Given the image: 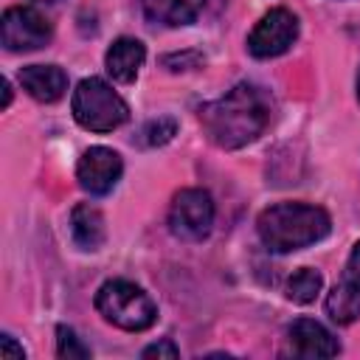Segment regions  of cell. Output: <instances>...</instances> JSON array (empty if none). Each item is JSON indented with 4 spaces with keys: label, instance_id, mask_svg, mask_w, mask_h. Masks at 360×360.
I'll return each mask as SVG.
<instances>
[{
    "label": "cell",
    "instance_id": "3957f363",
    "mask_svg": "<svg viewBox=\"0 0 360 360\" xmlns=\"http://www.w3.org/2000/svg\"><path fill=\"white\" fill-rule=\"evenodd\" d=\"M98 315L124 329V332H146L158 321V307L143 287L127 278H110L96 292Z\"/></svg>",
    "mask_w": 360,
    "mask_h": 360
},
{
    "label": "cell",
    "instance_id": "6da1fadb",
    "mask_svg": "<svg viewBox=\"0 0 360 360\" xmlns=\"http://www.w3.org/2000/svg\"><path fill=\"white\" fill-rule=\"evenodd\" d=\"M270 115V93L253 82H239L217 101L200 107L202 132L219 149H242L253 143L267 129Z\"/></svg>",
    "mask_w": 360,
    "mask_h": 360
},
{
    "label": "cell",
    "instance_id": "7c38bea8",
    "mask_svg": "<svg viewBox=\"0 0 360 360\" xmlns=\"http://www.w3.org/2000/svg\"><path fill=\"white\" fill-rule=\"evenodd\" d=\"M70 233H73V242L82 250H98L107 239L104 214L93 202H79L70 211Z\"/></svg>",
    "mask_w": 360,
    "mask_h": 360
},
{
    "label": "cell",
    "instance_id": "4fadbf2b",
    "mask_svg": "<svg viewBox=\"0 0 360 360\" xmlns=\"http://www.w3.org/2000/svg\"><path fill=\"white\" fill-rule=\"evenodd\" d=\"M205 0H143V14L155 25L180 28L197 20Z\"/></svg>",
    "mask_w": 360,
    "mask_h": 360
},
{
    "label": "cell",
    "instance_id": "44dd1931",
    "mask_svg": "<svg viewBox=\"0 0 360 360\" xmlns=\"http://www.w3.org/2000/svg\"><path fill=\"white\" fill-rule=\"evenodd\" d=\"M0 357H3V360H22V357H25V349H22L11 335H3V338H0Z\"/></svg>",
    "mask_w": 360,
    "mask_h": 360
},
{
    "label": "cell",
    "instance_id": "cb8c5ba5",
    "mask_svg": "<svg viewBox=\"0 0 360 360\" xmlns=\"http://www.w3.org/2000/svg\"><path fill=\"white\" fill-rule=\"evenodd\" d=\"M37 3H59V0H37Z\"/></svg>",
    "mask_w": 360,
    "mask_h": 360
},
{
    "label": "cell",
    "instance_id": "9c48e42d",
    "mask_svg": "<svg viewBox=\"0 0 360 360\" xmlns=\"http://www.w3.org/2000/svg\"><path fill=\"white\" fill-rule=\"evenodd\" d=\"M287 346L295 357H335L340 352L332 332L312 318H298L287 326Z\"/></svg>",
    "mask_w": 360,
    "mask_h": 360
},
{
    "label": "cell",
    "instance_id": "7a4b0ae2",
    "mask_svg": "<svg viewBox=\"0 0 360 360\" xmlns=\"http://www.w3.org/2000/svg\"><path fill=\"white\" fill-rule=\"evenodd\" d=\"M256 231L273 253H292L321 242L332 231V219L312 202H276L259 214Z\"/></svg>",
    "mask_w": 360,
    "mask_h": 360
},
{
    "label": "cell",
    "instance_id": "e0dca14e",
    "mask_svg": "<svg viewBox=\"0 0 360 360\" xmlns=\"http://www.w3.org/2000/svg\"><path fill=\"white\" fill-rule=\"evenodd\" d=\"M56 354L62 360H84V357H90V349L82 343V338L70 326L59 323L56 326Z\"/></svg>",
    "mask_w": 360,
    "mask_h": 360
},
{
    "label": "cell",
    "instance_id": "8fae6325",
    "mask_svg": "<svg viewBox=\"0 0 360 360\" xmlns=\"http://www.w3.org/2000/svg\"><path fill=\"white\" fill-rule=\"evenodd\" d=\"M143 59H146V48L141 39L135 37H118L107 53H104V65H107V73L121 82V84H129L138 79L141 68H143Z\"/></svg>",
    "mask_w": 360,
    "mask_h": 360
},
{
    "label": "cell",
    "instance_id": "5b68a950",
    "mask_svg": "<svg viewBox=\"0 0 360 360\" xmlns=\"http://www.w3.org/2000/svg\"><path fill=\"white\" fill-rule=\"evenodd\" d=\"M214 200L205 188H180L169 205V231L177 239L200 242L214 228Z\"/></svg>",
    "mask_w": 360,
    "mask_h": 360
},
{
    "label": "cell",
    "instance_id": "5bb4252c",
    "mask_svg": "<svg viewBox=\"0 0 360 360\" xmlns=\"http://www.w3.org/2000/svg\"><path fill=\"white\" fill-rule=\"evenodd\" d=\"M326 315L338 326H349L360 318V290H354L346 278L338 281L326 295Z\"/></svg>",
    "mask_w": 360,
    "mask_h": 360
},
{
    "label": "cell",
    "instance_id": "d6986e66",
    "mask_svg": "<svg viewBox=\"0 0 360 360\" xmlns=\"http://www.w3.org/2000/svg\"><path fill=\"white\" fill-rule=\"evenodd\" d=\"M343 278H346L354 290H360V239L354 242V248H352V253H349V259H346V273H343Z\"/></svg>",
    "mask_w": 360,
    "mask_h": 360
},
{
    "label": "cell",
    "instance_id": "8992f818",
    "mask_svg": "<svg viewBox=\"0 0 360 360\" xmlns=\"http://www.w3.org/2000/svg\"><path fill=\"white\" fill-rule=\"evenodd\" d=\"M53 37L51 20L34 6H11L0 17V42L11 53H25L48 45Z\"/></svg>",
    "mask_w": 360,
    "mask_h": 360
},
{
    "label": "cell",
    "instance_id": "ac0fdd59",
    "mask_svg": "<svg viewBox=\"0 0 360 360\" xmlns=\"http://www.w3.org/2000/svg\"><path fill=\"white\" fill-rule=\"evenodd\" d=\"M200 62H202V56H200L197 51H183V53H169V56H163V65H166L169 70H188V68H200Z\"/></svg>",
    "mask_w": 360,
    "mask_h": 360
},
{
    "label": "cell",
    "instance_id": "7402d4cb",
    "mask_svg": "<svg viewBox=\"0 0 360 360\" xmlns=\"http://www.w3.org/2000/svg\"><path fill=\"white\" fill-rule=\"evenodd\" d=\"M3 90H6V93H3V107H8V104H11V82H8V79L3 82Z\"/></svg>",
    "mask_w": 360,
    "mask_h": 360
},
{
    "label": "cell",
    "instance_id": "30bf717a",
    "mask_svg": "<svg viewBox=\"0 0 360 360\" xmlns=\"http://www.w3.org/2000/svg\"><path fill=\"white\" fill-rule=\"evenodd\" d=\"M22 90L42 104H53L68 90V73L59 65H28L20 70Z\"/></svg>",
    "mask_w": 360,
    "mask_h": 360
},
{
    "label": "cell",
    "instance_id": "ba28073f",
    "mask_svg": "<svg viewBox=\"0 0 360 360\" xmlns=\"http://www.w3.org/2000/svg\"><path fill=\"white\" fill-rule=\"evenodd\" d=\"M124 174V160L115 149L110 146H90L82 152L79 163H76V180L84 191L96 194V197H104L110 194L118 180Z\"/></svg>",
    "mask_w": 360,
    "mask_h": 360
},
{
    "label": "cell",
    "instance_id": "ffe728a7",
    "mask_svg": "<svg viewBox=\"0 0 360 360\" xmlns=\"http://www.w3.org/2000/svg\"><path fill=\"white\" fill-rule=\"evenodd\" d=\"M141 357H169V360H174V357H180V349H177L169 338H163V340L146 346V349L141 352Z\"/></svg>",
    "mask_w": 360,
    "mask_h": 360
},
{
    "label": "cell",
    "instance_id": "603a6c76",
    "mask_svg": "<svg viewBox=\"0 0 360 360\" xmlns=\"http://www.w3.org/2000/svg\"><path fill=\"white\" fill-rule=\"evenodd\" d=\"M357 98H360V70H357Z\"/></svg>",
    "mask_w": 360,
    "mask_h": 360
},
{
    "label": "cell",
    "instance_id": "9a60e30c",
    "mask_svg": "<svg viewBox=\"0 0 360 360\" xmlns=\"http://www.w3.org/2000/svg\"><path fill=\"white\" fill-rule=\"evenodd\" d=\"M323 287V276L312 267H301L287 281V298L295 304H312Z\"/></svg>",
    "mask_w": 360,
    "mask_h": 360
},
{
    "label": "cell",
    "instance_id": "52a82bcc",
    "mask_svg": "<svg viewBox=\"0 0 360 360\" xmlns=\"http://www.w3.org/2000/svg\"><path fill=\"white\" fill-rule=\"evenodd\" d=\"M298 39V17L290 8H270L248 34V51L256 59H273L292 48Z\"/></svg>",
    "mask_w": 360,
    "mask_h": 360
},
{
    "label": "cell",
    "instance_id": "2e32d148",
    "mask_svg": "<svg viewBox=\"0 0 360 360\" xmlns=\"http://www.w3.org/2000/svg\"><path fill=\"white\" fill-rule=\"evenodd\" d=\"M174 135H177V121H174L172 115H158V118H152V121L143 124V129H141V143H143V146H163V143H169Z\"/></svg>",
    "mask_w": 360,
    "mask_h": 360
},
{
    "label": "cell",
    "instance_id": "277c9868",
    "mask_svg": "<svg viewBox=\"0 0 360 360\" xmlns=\"http://www.w3.org/2000/svg\"><path fill=\"white\" fill-rule=\"evenodd\" d=\"M70 112L82 129L112 132L129 118L127 101L98 76L82 79L70 96Z\"/></svg>",
    "mask_w": 360,
    "mask_h": 360
}]
</instances>
